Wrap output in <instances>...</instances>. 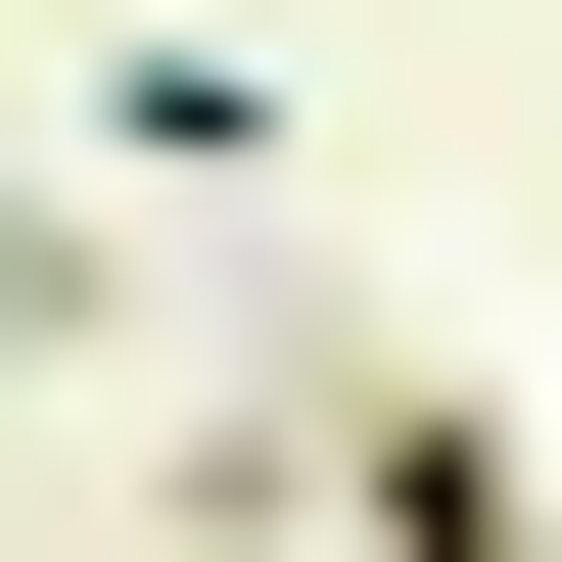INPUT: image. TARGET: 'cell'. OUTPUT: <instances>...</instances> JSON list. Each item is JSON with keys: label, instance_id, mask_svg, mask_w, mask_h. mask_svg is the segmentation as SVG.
Here are the masks:
<instances>
[{"label": "cell", "instance_id": "1", "mask_svg": "<svg viewBox=\"0 0 562 562\" xmlns=\"http://www.w3.org/2000/svg\"><path fill=\"white\" fill-rule=\"evenodd\" d=\"M328 516H375V562H562V422H469V375H328Z\"/></svg>", "mask_w": 562, "mask_h": 562}]
</instances>
